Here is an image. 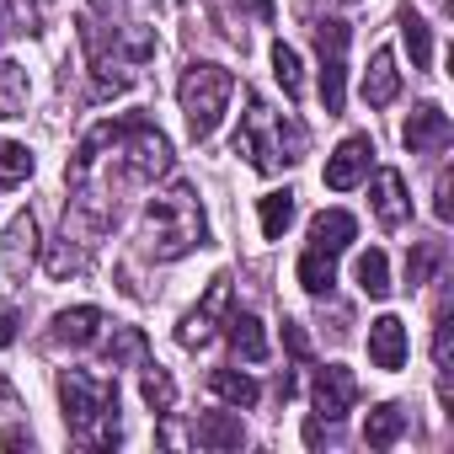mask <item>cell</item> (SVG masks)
Listing matches in <instances>:
<instances>
[{"label": "cell", "instance_id": "30bf717a", "mask_svg": "<svg viewBox=\"0 0 454 454\" xmlns=\"http://www.w3.org/2000/svg\"><path fill=\"white\" fill-rule=\"evenodd\" d=\"M310 401H316V417L337 427V422L353 411V401H358V380H353V369H342V364H321L316 380H310Z\"/></svg>", "mask_w": 454, "mask_h": 454}, {"label": "cell", "instance_id": "7c38bea8", "mask_svg": "<svg viewBox=\"0 0 454 454\" xmlns=\"http://www.w3.org/2000/svg\"><path fill=\"white\" fill-rule=\"evenodd\" d=\"M369 166H374V139H369V134H348V139L326 155L321 182H326L332 192H348V187H358V182L369 176Z\"/></svg>", "mask_w": 454, "mask_h": 454}, {"label": "cell", "instance_id": "2e32d148", "mask_svg": "<svg viewBox=\"0 0 454 454\" xmlns=\"http://www.w3.org/2000/svg\"><path fill=\"white\" fill-rule=\"evenodd\" d=\"M192 443L198 449H241L247 443V422L236 411H208L192 422Z\"/></svg>", "mask_w": 454, "mask_h": 454}, {"label": "cell", "instance_id": "f546056e", "mask_svg": "<svg viewBox=\"0 0 454 454\" xmlns=\"http://www.w3.org/2000/svg\"><path fill=\"white\" fill-rule=\"evenodd\" d=\"M273 75H278V86H284V97H289V102H300V97H305V70H300V54H294L284 38H273Z\"/></svg>", "mask_w": 454, "mask_h": 454}, {"label": "cell", "instance_id": "1f68e13d", "mask_svg": "<svg viewBox=\"0 0 454 454\" xmlns=\"http://www.w3.org/2000/svg\"><path fill=\"white\" fill-rule=\"evenodd\" d=\"M401 43L411 49V70H427L433 65V33H427V22L422 17H401Z\"/></svg>", "mask_w": 454, "mask_h": 454}, {"label": "cell", "instance_id": "52a82bcc", "mask_svg": "<svg viewBox=\"0 0 454 454\" xmlns=\"http://www.w3.org/2000/svg\"><path fill=\"white\" fill-rule=\"evenodd\" d=\"M236 97V75L224 65H187L182 70V86H176V102H182V118H187V139L203 145L214 139L224 107Z\"/></svg>", "mask_w": 454, "mask_h": 454}, {"label": "cell", "instance_id": "d6986e66", "mask_svg": "<svg viewBox=\"0 0 454 454\" xmlns=\"http://www.w3.org/2000/svg\"><path fill=\"white\" fill-rule=\"evenodd\" d=\"M208 390L224 401V406H236V411H252L262 401V385L241 369H208Z\"/></svg>", "mask_w": 454, "mask_h": 454}, {"label": "cell", "instance_id": "5b68a950", "mask_svg": "<svg viewBox=\"0 0 454 454\" xmlns=\"http://www.w3.org/2000/svg\"><path fill=\"white\" fill-rule=\"evenodd\" d=\"M59 406H65V427L81 449H118L123 443V417H118V385L97 380L86 369H65L59 374Z\"/></svg>", "mask_w": 454, "mask_h": 454}, {"label": "cell", "instance_id": "9a60e30c", "mask_svg": "<svg viewBox=\"0 0 454 454\" xmlns=\"http://www.w3.org/2000/svg\"><path fill=\"white\" fill-rule=\"evenodd\" d=\"M369 364H374L380 374H395V369L406 364V326H401V316L369 321Z\"/></svg>", "mask_w": 454, "mask_h": 454}, {"label": "cell", "instance_id": "836d02e7", "mask_svg": "<svg viewBox=\"0 0 454 454\" xmlns=\"http://www.w3.org/2000/svg\"><path fill=\"white\" fill-rule=\"evenodd\" d=\"M284 348H289L300 364H310V337H305V326H300V321H284Z\"/></svg>", "mask_w": 454, "mask_h": 454}, {"label": "cell", "instance_id": "277c9868", "mask_svg": "<svg viewBox=\"0 0 454 454\" xmlns=\"http://www.w3.org/2000/svg\"><path fill=\"white\" fill-rule=\"evenodd\" d=\"M305 123H294L289 113H278L262 91H247V113H241V129H236V155H247L252 171L273 176L284 166H300L305 160Z\"/></svg>", "mask_w": 454, "mask_h": 454}, {"label": "cell", "instance_id": "4dcf8cb0", "mask_svg": "<svg viewBox=\"0 0 454 454\" xmlns=\"http://www.w3.org/2000/svg\"><path fill=\"white\" fill-rule=\"evenodd\" d=\"M438 262H443V241H417V247L406 252V289H422Z\"/></svg>", "mask_w": 454, "mask_h": 454}, {"label": "cell", "instance_id": "f1b7e54d", "mask_svg": "<svg viewBox=\"0 0 454 454\" xmlns=\"http://www.w3.org/2000/svg\"><path fill=\"white\" fill-rule=\"evenodd\" d=\"M38 33V6L33 0H0V43Z\"/></svg>", "mask_w": 454, "mask_h": 454}, {"label": "cell", "instance_id": "cb8c5ba5", "mask_svg": "<svg viewBox=\"0 0 454 454\" xmlns=\"http://www.w3.org/2000/svg\"><path fill=\"white\" fill-rule=\"evenodd\" d=\"M27 97H33L27 70H22L17 59H0V123H6V118H22V113H27Z\"/></svg>", "mask_w": 454, "mask_h": 454}, {"label": "cell", "instance_id": "8d00e7d4", "mask_svg": "<svg viewBox=\"0 0 454 454\" xmlns=\"http://www.w3.org/2000/svg\"><path fill=\"white\" fill-rule=\"evenodd\" d=\"M305 443H310V449H321V443H332V422H321V417H310V422H305Z\"/></svg>", "mask_w": 454, "mask_h": 454}, {"label": "cell", "instance_id": "e575fe53", "mask_svg": "<svg viewBox=\"0 0 454 454\" xmlns=\"http://www.w3.org/2000/svg\"><path fill=\"white\" fill-rule=\"evenodd\" d=\"M17 326H22V310H12V305H0V353H6V348L17 342Z\"/></svg>", "mask_w": 454, "mask_h": 454}, {"label": "cell", "instance_id": "e0dca14e", "mask_svg": "<svg viewBox=\"0 0 454 454\" xmlns=\"http://www.w3.org/2000/svg\"><path fill=\"white\" fill-rule=\"evenodd\" d=\"M219 332L231 337V348H236L247 364H262V358H268V332H262V321H257L252 310H231Z\"/></svg>", "mask_w": 454, "mask_h": 454}, {"label": "cell", "instance_id": "4fadbf2b", "mask_svg": "<svg viewBox=\"0 0 454 454\" xmlns=\"http://www.w3.org/2000/svg\"><path fill=\"white\" fill-rule=\"evenodd\" d=\"M369 203H374V219L385 224V231H401V224L411 219V198H406V176L380 166L374 182H369Z\"/></svg>", "mask_w": 454, "mask_h": 454}, {"label": "cell", "instance_id": "484cf974", "mask_svg": "<svg viewBox=\"0 0 454 454\" xmlns=\"http://www.w3.org/2000/svg\"><path fill=\"white\" fill-rule=\"evenodd\" d=\"M294 192L284 187V192H268L262 203H257V214H262V236L268 241H284V231H289V224H294Z\"/></svg>", "mask_w": 454, "mask_h": 454}, {"label": "cell", "instance_id": "9c48e42d", "mask_svg": "<svg viewBox=\"0 0 454 454\" xmlns=\"http://www.w3.org/2000/svg\"><path fill=\"white\" fill-rule=\"evenodd\" d=\"M231 294H236V278H231V273H214V278H208V294L182 316L176 342H182V348H203V342H214L219 326H224V316H231Z\"/></svg>", "mask_w": 454, "mask_h": 454}, {"label": "cell", "instance_id": "7a4b0ae2", "mask_svg": "<svg viewBox=\"0 0 454 454\" xmlns=\"http://www.w3.org/2000/svg\"><path fill=\"white\" fill-rule=\"evenodd\" d=\"M81 49L91 65V97L129 91L155 59V27L145 0H91L81 12Z\"/></svg>", "mask_w": 454, "mask_h": 454}, {"label": "cell", "instance_id": "3957f363", "mask_svg": "<svg viewBox=\"0 0 454 454\" xmlns=\"http://www.w3.org/2000/svg\"><path fill=\"white\" fill-rule=\"evenodd\" d=\"M208 247V219L198 203L192 182H171L166 192H155L145 203V224H139V257L150 262H176L187 252Z\"/></svg>", "mask_w": 454, "mask_h": 454}, {"label": "cell", "instance_id": "ba28073f", "mask_svg": "<svg viewBox=\"0 0 454 454\" xmlns=\"http://www.w3.org/2000/svg\"><path fill=\"white\" fill-rule=\"evenodd\" d=\"M316 38V54H321V102H326V118L342 113L348 102V43H353V27L337 22V17H321L310 27Z\"/></svg>", "mask_w": 454, "mask_h": 454}, {"label": "cell", "instance_id": "8992f818", "mask_svg": "<svg viewBox=\"0 0 454 454\" xmlns=\"http://www.w3.org/2000/svg\"><path fill=\"white\" fill-rule=\"evenodd\" d=\"M358 236V219L348 214V208H321L316 219H310V241H305V252H300V289L305 294H332V284H337V257L348 252V241Z\"/></svg>", "mask_w": 454, "mask_h": 454}, {"label": "cell", "instance_id": "6da1fadb", "mask_svg": "<svg viewBox=\"0 0 454 454\" xmlns=\"http://www.w3.org/2000/svg\"><path fill=\"white\" fill-rule=\"evenodd\" d=\"M166 171H171V139H166L150 118L129 113V118L97 123V129L75 145V155H70V166H65V182L75 187V203L65 208V231H59V236L75 241L81 252H91L97 236L118 219L123 192H129V187H150V182L166 176Z\"/></svg>", "mask_w": 454, "mask_h": 454}, {"label": "cell", "instance_id": "ac0fdd59", "mask_svg": "<svg viewBox=\"0 0 454 454\" xmlns=\"http://www.w3.org/2000/svg\"><path fill=\"white\" fill-rule=\"evenodd\" d=\"M395 97H401V70H395V54L380 49L369 59V70H364V102L369 107H390Z\"/></svg>", "mask_w": 454, "mask_h": 454}, {"label": "cell", "instance_id": "7402d4cb", "mask_svg": "<svg viewBox=\"0 0 454 454\" xmlns=\"http://www.w3.org/2000/svg\"><path fill=\"white\" fill-rule=\"evenodd\" d=\"M406 422H411V417H406L401 401H380V406L369 411V422H364V443H369V449H390V443L406 433Z\"/></svg>", "mask_w": 454, "mask_h": 454}, {"label": "cell", "instance_id": "d590c367", "mask_svg": "<svg viewBox=\"0 0 454 454\" xmlns=\"http://www.w3.org/2000/svg\"><path fill=\"white\" fill-rule=\"evenodd\" d=\"M433 214L449 224V214H454V203H449V166L438 171V187H433Z\"/></svg>", "mask_w": 454, "mask_h": 454}, {"label": "cell", "instance_id": "5bb4252c", "mask_svg": "<svg viewBox=\"0 0 454 454\" xmlns=\"http://www.w3.org/2000/svg\"><path fill=\"white\" fill-rule=\"evenodd\" d=\"M102 326H107V316H102L97 305L59 310L54 326H49V348H70V353H81V348H91V342L102 337Z\"/></svg>", "mask_w": 454, "mask_h": 454}, {"label": "cell", "instance_id": "d6a6232c", "mask_svg": "<svg viewBox=\"0 0 454 454\" xmlns=\"http://www.w3.org/2000/svg\"><path fill=\"white\" fill-rule=\"evenodd\" d=\"M219 6L224 12H241V33H247V17L252 22H273V12H278L273 0H219Z\"/></svg>", "mask_w": 454, "mask_h": 454}, {"label": "cell", "instance_id": "ffe728a7", "mask_svg": "<svg viewBox=\"0 0 454 454\" xmlns=\"http://www.w3.org/2000/svg\"><path fill=\"white\" fill-rule=\"evenodd\" d=\"M33 252H38V219H33V214H17V219L6 224V273L22 278L27 262H33Z\"/></svg>", "mask_w": 454, "mask_h": 454}, {"label": "cell", "instance_id": "603a6c76", "mask_svg": "<svg viewBox=\"0 0 454 454\" xmlns=\"http://www.w3.org/2000/svg\"><path fill=\"white\" fill-rule=\"evenodd\" d=\"M102 358H107V369H123V364H150V342H145V332L139 326H113V337L102 342Z\"/></svg>", "mask_w": 454, "mask_h": 454}, {"label": "cell", "instance_id": "4316f807", "mask_svg": "<svg viewBox=\"0 0 454 454\" xmlns=\"http://www.w3.org/2000/svg\"><path fill=\"white\" fill-rule=\"evenodd\" d=\"M353 278H358V289H364L369 300H385V294H390V257H385V252H364V257L353 262Z\"/></svg>", "mask_w": 454, "mask_h": 454}, {"label": "cell", "instance_id": "8fae6325", "mask_svg": "<svg viewBox=\"0 0 454 454\" xmlns=\"http://www.w3.org/2000/svg\"><path fill=\"white\" fill-rule=\"evenodd\" d=\"M449 139H454V123H449V113H443L438 102H417L411 118L401 123V145H406L411 155H443Z\"/></svg>", "mask_w": 454, "mask_h": 454}, {"label": "cell", "instance_id": "44dd1931", "mask_svg": "<svg viewBox=\"0 0 454 454\" xmlns=\"http://www.w3.org/2000/svg\"><path fill=\"white\" fill-rule=\"evenodd\" d=\"M0 449H33V427H27V411L17 401V390L0 380Z\"/></svg>", "mask_w": 454, "mask_h": 454}, {"label": "cell", "instance_id": "d4e9b609", "mask_svg": "<svg viewBox=\"0 0 454 454\" xmlns=\"http://www.w3.org/2000/svg\"><path fill=\"white\" fill-rule=\"evenodd\" d=\"M145 374H139V395H145V406L155 411V417H166L171 406H176V385H171V374L160 369V364H139Z\"/></svg>", "mask_w": 454, "mask_h": 454}, {"label": "cell", "instance_id": "83f0119b", "mask_svg": "<svg viewBox=\"0 0 454 454\" xmlns=\"http://www.w3.org/2000/svg\"><path fill=\"white\" fill-rule=\"evenodd\" d=\"M33 150L27 145H17V139H0V192H12L17 182H27L33 176Z\"/></svg>", "mask_w": 454, "mask_h": 454}]
</instances>
